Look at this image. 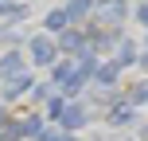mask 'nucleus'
Returning a JSON list of instances; mask_svg holds the SVG:
<instances>
[{"label": "nucleus", "mask_w": 148, "mask_h": 141, "mask_svg": "<svg viewBox=\"0 0 148 141\" xmlns=\"http://www.w3.org/2000/svg\"><path fill=\"white\" fill-rule=\"evenodd\" d=\"M94 16H97V28H101V31L121 28V20H125V0H97Z\"/></svg>", "instance_id": "2"}, {"label": "nucleus", "mask_w": 148, "mask_h": 141, "mask_svg": "<svg viewBox=\"0 0 148 141\" xmlns=\"http://www.w3.org/2000/svg\"><path fill=\"white\" fill-rule=\"evenodd\" d=\"M39 141H78V137L62 133V129H43V133H39Z\"/></svg>", "instance_id": "11"}, {"label": "nucleus", "mask_w": 148, "mask_h": 141, "mask_svg": "<svg viewBox=\"0 0 148 141\" xmlns=\"http://www.w3.org/2000/svg\"><path fill=\"white\" fill-rule=\"evenodd\" d=\"M66 24H70V12H66V8H55V12H47V28H51V31H62Z\"/></svg>", "instance_id": "7"}, {"label": "nucleus", "mask_w": 148, "mask_h": 141, "mask_svg": "<svg viewBox=\"0 0 148 141\" xmlns=\"http://www.w3.org/2000/svg\"><path fill=\"white\" fill-rule=\"evenodd\" d=\"M90 71H97V67H94V59H90V55H74V59H66V63H59V67H55V86L74 94Z\"/></svg>", "instance_id": "1"}, {"label": "nucleus", "mask_w": 148, "mask_h": 141, "mask_svg": "<svg viewBox=\"0 0 148 141\" xmlns=\"http://www.w3.org/2000/svg\"><path fill=\"white\" fill-rule=\"evenodd\" d=\"M31 86V74H16V78H4V98H16Z\"/></svg>", "instance_id": "6"}, {"label": "nucleus", "mask_w": 148, "mask_h": 141, "mask_svg": "<svg viewBox=\"0 0 148 141\" xmlns=\"http://www.w3.org/2000/svg\"><path fill=\"white\" fill-rule=\"evenodd\" d=\"M136 16H140V24H148V4L140 8V12H136Z\"/></svg>", "instance_id": "14"}, {"label": "nucleus", "mask_w": 148, "mask_h": 141, "mask_svg": "<svg viewBox=\"0 0 148 141\" xmlns=\"http://www.w3.org/2000/svg\"><path fill=\"white\" fill-rule=\"evenodd\" d=\"M0 74H4V78H8V74H12V78H16V74H23V59H20V51H8L4 59H0Z\"/></svg>", "instance_id": "5"}, {"label": "nucleus", "mask_w": 148, "mask_h": 141, "mask_svg": "<svg viewBox=\"0 0 148 141\" xmlns=\"http://www.w3.org/2000/svg\"><path fill=\"white\" fill-rule=\"evenodd\" d=\"M133 59H136V51H133L129 43H121V47H117V67H125V63H133Z\"/></svg>", "instance_id": "12"}, {"label": "nucleus", "mask_w": 148, "mask_h": 141, "mask_svg": "<svg viewBox=\"0 0 148 141\" xmlns=\"http://www.w3.org/2000/svg\"><path fill=\"white\" fill-rule=\"evenodd\" d=\"M31 59H35L39 67H51V63H55V39L35 35V39H31Z\"/></svg>", "instance_id": "3"}, {"label": "nucleus", "mask_w": 148, "mask_h": 141, "mask_svg": "<svg viewBox=\"0 0 148 141\" xmlns=\"http://www.w3.org/2000/svg\"><path fill=\"white\" fill-rule=\"evenodd\" d=\"M129 114H133V110H129V106H125V102H121V106H117V110H113V114H109V118H113V122H129Z\"/></svg>", "instance_id": "13"}, {"label": "nucleus", "mask_w": 148, "mask_h": 141, "mask_svg": "<svg viewBox=\"0 0 148 141\" xmlns=\"http://www.w3.org/2000/svg\"><path fill=\"white\" fill-rule=\"evenodd\" d=\"M0 16H12V20H23L27 16V8L16 4V0H0Z\"/></svg>", "instance_id": "9"}, {"label": "nucleus", "mask_w": 148, "mask_h": 141, "mask_svg": "<svg viewBox=\"0 0 148 141\" xmlns=\"http://www.w3.org/2000/svg\"><path fill=\"white\" fill-rule=\"evenodd\" d=\"M140 63H144V67H148V55H144V59H140Z\"/></svg>", "instance_id": "15"}, {"label": "nucleus", "mask_w": 148, "mask_h": 141, "mask_svg": "<svg viewBox=\"0 0 148 141\" xmlns=\"http://www.w3.org/2000/svg\"><path fill=\"white\" fill-rule=\"evenodd\" d=\"M94 78H97V82H105V86H109V82L117 78V63H105V67H97V71H94Z\"/></svg>", "instance_id": "10"}, {"label": "nucleus", "mask_w": 148, "mask_h": 141, "mask_svg": "<svg viewBox=\"0 0 148 141\" xmlns=\"http://www.w3.org/2000/svg\"><path fill=\"white\" fill-rule=\"evenodd\" d=\"M82 122H86V110H82V102H70L66 110H62V126H66V129H78Z\"/></svg>", "instance_id": "4"}, {"label": "nucleus", "mask_w": 148, "mask_h": 141, "mask_svg": "<svg viewBox=\"0 0 148 141\" xmlns=\"http://www.w3.org/2000/svg\"><path fill=\"white\" fill-rule=\"evenodd\" d=\"M66 12H70V20H78V16L94 12V0H66Z\"/></svg>", "instance_id": "8"}]
</instances>
